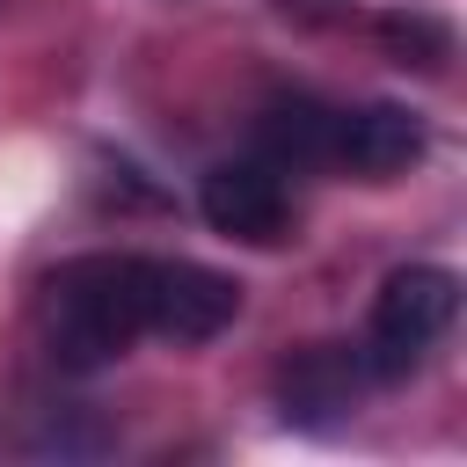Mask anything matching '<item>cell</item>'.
<instances>
[{
	"label": "cell",
	"mask_w": 467,
	"mask_h": 467,
	"mask_svg": "<svg viewBox=\"0 0 467 467\" xmlns=\"http://www.w3.org/2000/svg\"><path fill=\"white\" fill-rule=\"evenodd\" d=\"M336 124H343V109H328L314 95H277L255 117V139H263L270 168H328L336 161Z\"/></svg>",
	"instance_id": "7"
},
{
	"label": "cell",
	"mask_w": 467,
	"mask_h": 467,
	"mask_svg": "<svg viewBox=\"0 0 467 467\" xmlns=\"http://www.w3.org/2000/svg\"><path fill=\"white\" fill-rule=\"evenodd\" d=\"M423 117L401 109V102H365V109H343L336 124V168L365 175V182H394L423 161Z\"/></svg>",
	"instance_id": "5"
},
{
	"label": "cell",
	"mask_w": 467,
	"mask_h": 467,
	"mask_svg": "<svg viewBox=\"0 0 467 467\" xmlns=\"http://www.w3.org/2000/svg\"><path fill=\"white\" fill-rule=\"evenodd\" d=\"M51 358L95 372L146 336V255H73L44 285Z\"/></svg>",
	"instance_id": "1"
},
{
	"label": "cell",
	"mask_w": 467,
	"mask_h": 467,
	"mask_svg": "<svg viewBox=\"0 0 467 467\" xmlns=\"http://www.w3.org/2000/svg\"><path fill=\"white\" fill-rule=\"evenodd\" d=\"M379 44L394 51V66H416V73H438L452 58V29L431 22V15H387L379 22Z\"/></svg>",
	"instance_id": "8"
},
{
	"label": "cell",
	"mask_w": 467,
	"mask_h": 467,
	"mask_svg": "<svg viewBox=\"0 0 467 467\" xmlns=\"http://www.w3.org/2000/svg\"><path fill=\"white\" fill-rule=\"evenodd\" d=\"M197 212L212 234H226L241 248H277L292 234V197H285L270 161H219L197 182Z\"/></svg>",
	"instance_id": "4"
},
{
	"label": "cell",
	"mask_w": 467,
	"mask_h": 467,
	"mask_svg": "<svg viewBox=\"0 0 467 467\" xmlns=\"http://www.w3.org/2000/svg\"><path fill=\"white\" fill-rule=\"evenodd\" d=\"M460 314V277L445 263H401L379 299H372V321H365V372L372 379H401L423 365V350L452 328Z\"/></svg>",
	"instance_id": "2"
},
{
	"label": "cell",
	"mask_w": 467,
	"mask_h": 467,
	"mask_svg": "<svg viewBox=\"0 0 467 467\" xmlns=\"http://www.w3.org/2000/svg\"><path fill=\"white\" fill-rule=\"evenodd\" d=\"M241 314V285L190 255H146V336L168 343H212Z\"/></svg>",
	"instance_id": "3"
},
{
	"label": "cell",
	"mask_w": 467,
	"mask_h": 467,
	"mask_svg": "<svg viewBox=\"0 0 467 467\" xmlns=\"http://www.w3.org/2000/svg\"><path fill=\"white\" fill-rule=\"evenodd\" d=\"M365 387V358H350L343 343H306L277 365V409L292 423H336Z\"/></svg>",
	"instance_id": "6"
}]
</instances>
